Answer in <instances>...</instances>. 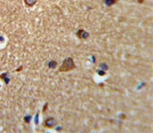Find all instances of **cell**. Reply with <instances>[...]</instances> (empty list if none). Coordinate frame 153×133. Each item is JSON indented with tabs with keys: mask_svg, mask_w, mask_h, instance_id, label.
<instances>
[{
	"mask_svg": "<svg viewBox=\"0 0 153 133\" xmlns=\"http://www.w3.org/2000/svg\"><path fill=\"white\" fill-rule=\"evenodd\" d=\"M76 69V64L74 62V59L72 58H67L66 59H64V61L62 62L61 66L59 67V72H69Z\"/></svg>",
	"mask_w": 153,
	"mask_h": 133,
	"instance_id": "1",
	"label": "cell"
},
{
	"mask_svg": "<svg viewBox=\"0 0 153 133\" xmlns=\"http://www.w3.org/2000/svg\"><path fill=\"white\" fill-rule=\"evenodd\" d=\"M56 126V120L54 118H49L45 120L44 123V126L47 127V128H52Z\"/></svg>",
	"mask_w": 153,
	"mask_h": 133,
	"instance_id": "2",
	"label": "cell"
},
{
	"mask_svg": "<svg viewBox=\"0 0 153 133\" xmlns=\"http://www.w3.org/2000/svg\"><path fill=\"white\" fill-rule=\"evenodd\" d=\"M76 36L79 38V39H82V40H84V39H86L88 36H89V34L87 33V32H85L84 30L82 29H80L78 31V33H76Z\"/></svg>",
	"mask_w": 153,
	"mask_h": 133,
	"instance_id": "3",
	"label": "cell"
},
{
	"mask_svg": "<svg viewBox=\"0 0 153 133\" xmlns=\"http://www.w3.org/2000/svg\"><path fill=\"white\" fill-rule=\"evenodd\" d=\"M23 1H25V5L27 7H33L35 4L39 1V0H23Z\"/></svg>",
	"mask_w": 153,
	"mask_h": 133,
	"instance_id": "4",
	"label": "cell"
},
{
	"mask_svg": "<svg viewBox=\"0 0 153 133\" xmlns=\"http://www.w3.org/2000/svg\"><path fill=\"white\" fill-rule=\"evenodd\" d=\"M117 1L118 0H106V4L108 6H111V5H114V4H115Z\"/></svg>",
	"mask_w": 153,
	"mask_h": 133,
	"instance_id": "5",
	"label": "cell"
},
{
	"mask_svg": "<svg viewBox=\"0 0 153 133\" xmlns=\"http://www.w3.org/2000/svg\"><path fill=\"white\" fill-rule=\"evenodd\" d=\"M51 64L50 65V67H51V68H53V67H55V66H56V62H55V61H51Z\"/></svg>",
	"mask_w": 153,
	"mask_h": 133,
	"instance_id": "6",
	"label": "cell"
},
{
	"mask_svg": "<svg viewBox=\"0 0 153 133\" xmlns=\"http://www.w3.org/2000/svg\"><path fill=\"white\" fill-rule=\"evenodd\" d=\"M29 119H30V116H26V118L25 120V123H29Z\"/></svg>",
	"mask_w": 153,
	"mask_h": 133,
	"instance_id": "7",
	"label": "cell"
}]
</instances>
